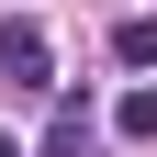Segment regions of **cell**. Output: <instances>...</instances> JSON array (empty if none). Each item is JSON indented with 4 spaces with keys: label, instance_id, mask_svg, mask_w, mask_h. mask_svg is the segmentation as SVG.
Returning <instances> with one entry per match:
<instances>
[{
    "label": "cell",
    "instance_id": "7a4b0ae2",
    "mask_svg": "<svg viewBox=\"0 0 157 157\" xmlns=\"http://www.w3.org/2000/svg\"><path fill=\"white\" fill-rule=\"evenodd\" d=\"M45 157H101V124H90V101H67L45 124Z\"/></svg>",
    "mask_w": 157,
    "mask_h": 157
},
{
    "label": "cell",
    "instance_id": "5b68a950",
    "mask_svg": "<svg viewBox=\"0 0 157 157\" xmlns=\"http://www.w3.org/2000/svg\"><path fill=\"white\" fill-rule=\"evenodd\" d=\"M0 157H23V146H11V135H0Z\"/></svg>",
    "mask_w": 157,
    "mask_h": 157
},
{
    "label": "cell",
    "instance_id": "3957f363",
    "mask_svg": "<svg viewBox=\"0 0 157 157\" xmlns=\"http://www.w3.org/2000/svg\"><path fill=\"white\" fill-rule=\"evenodd\" d=\"M112 67H157V11H124L112 23Z\"/></svg>",
    "mask_w": 157,
    "mask_h": 157
},
{
    "label": "cell",
    "instance_id": "277c9868",
    "mask_svg": "<svg viewBox=\"0 0 157 157\" xmlns=\"http://www.w3.org/2000/svg\"><path fill=\"white\" fill-rule=\"evenodd\" d=\"M112 135H135V146H146V135H157V78H135L124 101H112Z\"/></svg>",
    "mask_w": 157,
    "mask_h": 157
},
{
    "label": "cell",
    "instance_id": "6da1fadb",
    "mask_svg": "<svg viewBox=\"0 0 157 157\" xmlns=\"http://www.w3.org/2000/svg\"><path fill=\"white\" fill-rule=\"evenodd\" d=\"M0 78H11V90H56V45H45V23H34V11H11V23H0Z\"/></svg>",
    "mask_w": 157,
    "mask_h": 157
}]
</instances>
